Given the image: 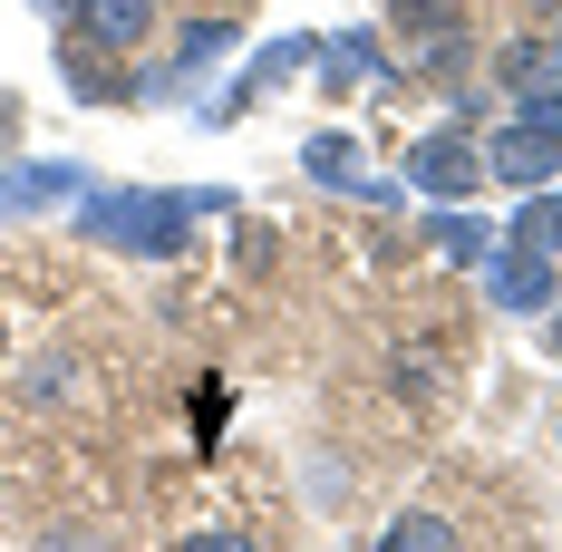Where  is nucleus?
Segmentation results:
<instances>
[{
    "mask_svg": "<svg viewBox=\"0 0 562 552\" xmlns=\"http://www.w3.org/2000/svg\"><path fill=\"white\" fill-rule=\"evenodd\" d=\"M427 233H437V252H447V262H465V272H485V252H495V223H475V214H437L427 223Z\"/></svg>",
    "mask_w": 562,
    "mask_h": 552,
    "instance_id": "nucleus-9",
    "label": "nucleus"
},
{
    "mask_svg": "<svg viewBox=\"0 0 562 552\" xmlns=\"http://www.w3.org/2000/svg\"><path fill=\"white\" fill-rule=\"evenodd\" d=\"M397 30H417V40H447L456 20H465V0H389Z\"/></svg>",
    "mask_w": 562,
    "mask_h": 552,
    "instance_id": "nucleus-13",
    "label": "nucleus"
},
{
    "mask_svg": "<svg viewBox=\"0 0 562 552\" xmlns=\"http://www.w3.org/2000/svg\"><path fill=\"white\" fill-rule=\"evenodd\" d=\"M553 30H562V10H553ZM553 49H562V40H553Z\"/></svg>",
    "mask_w": 562,
    "mask_h": 552,
    "instance_id": "nucleus-17",
    "label": "nucleus"
},
{
    "mask_svg": "<svg viewBox=\"0 0 562 552\" xmlns=\"http://www.w3.org/2000/svg\"><path fill=\"white\" fill-rule=\"evenodd\" d=\"M514 126H533L543 146H562V88H524V116Z\"/></svg>",
    "mask_w": 562,
    "mask_h": 552,
    "instance_id": "nucleus-15",
    "label": "nucleus"
},
{
    "mask_svg": "<svg viewBox=\"0 0 562 552\" xmlns=\"http://www.w3.org/2000/svg\"><path fill=\"white\" fill-rule=\"evenodd\" d=\"M194 214H224V194H88L78 223L116 252H175Z\"/></svg>",
    "mask_w": 562,
    "mask_h": 552,
    "instance_id": "nucleus-1",
    "label": "nucleus"
},
{
    "mask_svg": "<svg viewBox=\"0 0 562 552\" xmlns=\"http://www.w3.org/2000/svg\"><path fill=\"white\" fill-rule=\"evenodd\" d=\"M78 194V166L58 156V166H10L0 174V223H20V214H49V204H68Z\"/></svg>",
    "mask_w": 562,
    "mask_h": 552,
    "instance_id": "nucleus-5",
    "label": "nucleus"
},
{
    "mask_svg": "<svg viewBox=\"0 0 562 552\" xmlns=\"http://www.w3.org/2000/svg\"><path fill=\"white\" fill-rule=\"evenodd\" d=\"M485 291H495V311H553V252L495 243L485 252Z\"/></svg>",
    "mask_w": 562,
    "mask_h": 552,
    "instance_id": "nucleus-3",
    "label": "nucleus"
},
{
    "mask_svg": "<svg viewBox=\"0 0 562 552\" xmlns=\"http://www.w3.org/2000/svg\"><path fill=\"white\" fill-rule=\"evenodd\" d=\"M58 68H68V98H88V108L126 98V88H116V68L98 58V40H88V30H68V40H58Z\"/></svg>",
    "mask_w": 562,
    "mask_h": 552,
    "instance_id": "nucleus-8",
    "label": "nucleus"
},
{
    "mask_svg": "<svg viewBox=\"0 0 562 552\" xmlns=\"http://www.w3.org/2000/svg\"><path fill=\"white\" fill-rule=\"evenodd\" d=\"M321 68H330V88H369L379 78V40L369 30H339V40H321Z\"/></svg>",
    "mask_w": 562,
    "mask_h": 552,
    "instance_id": "nucleus-10",
    "label": "nucleus"
},
{
    "mask_svg": "<svg viewBox=\"0 0 562 552\" xmlns=\"http://www.w3.org/2000/svg\"><path fill=\"white\" fill-rule=\"evenodd\" d=\"M553 359H562V311H553Z\"/></svg>",
    "mask_w": 562,
    "mask_h": 552,
    "instance_id": "nucleus-16",
    "label": "nucleus"
},
{
    "mask_svg": "<svg viewBox=\"0 0 562 552\" xmlns=\"http://www.w3.org/2000/svg\"><path fill=\"white\" fill-rule=\"evenodd\" d=\"M78 30H88L98 49H136V40L156 30V0H88V10H78Z\"/></svg>",
    "mask_w": 562,
    "mask_h": 552,
    "instance_id": "nucleus-7",
    "label": "nucleus"
},
{
    "mask_svg": "<svg viewBox=\"0 0 562 552\" xmlns=\"http://www.w3.org/2000/svg\"><path fill=\"white\" fill-rule=\"evenodd\" d=\"M505 243H524V252H562V194H543V184H533V204L514 214Z\"/></svg>",
    "mask_w": 562,
    "mask_h": 552,
    "instance_id": "nucleus-11",
    "label": "nucleus"
},
{
    "mask_svg": "<svg viewBox=\"0 0 562 552\" xmlns=\"http://www.w3.org/2000/svg\"><path fill=\"white\" fill-rule=\"evenodd\" d=\"M301 174H311V184H330V194H359V204H397V184L379 166H359V146H349V136H311V146H301Z\"/></svg>",
    "mask_w": 562,
    "mask_h": 552,
    "instance_id": "nucleus-4",
    "label": "nucleus"
},
{
    "mask_svg": "<svg viewBox=\"0 0 562 552\" xmlns=\"http://www.w3.org/2000/svg\"><path fill=\"white\" fill-rule=\"evenodd\" d=\"M553 166H562V146H543L533 126H505V136L485 146V174H505V184H524V194H533Z\"/></svg>",
    "mask_w": 562,
    "mask_h": 552,
    "instance_id": "nucleus-6",
    "label": "nucleus"
},
{
    "mask_svg": "<svg viewBox=\"0 0 562 552\" xmlns=\"http://www.w3.org/2000/svg\"><path fill=\"white\" fill-rule=\"evenodd\" d=\"M407 184L437 194V204H465V194L485 184V146H465V136H417V146H407Z\"/></svg>",
    "mask_w": 562,
    "mask_h": 552,
    "instance_id": "nucleus-2",
    "label": "nucleus"
},
{
    "mask_svg": "<svg viewBox=\"0 0 562 552\" xmlns=\"http://www.w3.org/2000/svg\"><path fill=\"white\" fill-rule=\"evenodd\" d=\"M562 78V49H543V40H514L505 49V88L524 98V88H553Z\"/></svg>",
    "mask_w": 562,
    "mask_h": 552,
    "instance_id": "nucleus-12",
    "label": "nucleus"
},
{
    "mask_svg": "<svg viewBox=\"0 0 562 552\" xmlns=\"http://www.w3.org/2000/svg\"><path fill=\"white\" fill-rule=\"evenodd\" d=\"M389 543H397V552H447L456 533H447V514H397V523H389Z\"/></svg>",
    "mask_w": 562,
    "mask_h": 552,
    "instance_id": "nucleus-14",
    "label": "nucleus"
}]
</instances>
